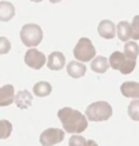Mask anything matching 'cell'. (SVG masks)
Instances as JSON below:
<instances>
[{
	"label": "cell",
	"mask_w": 139,
	"mask_h": 146,
	"mask_svg": "<svg viewBox=\"0 0 139 146\" xmlns=\"http://www.w3.org/2000/svg\"><path fill=\"white\" fill-rule=\"evenodd\" d=\"M57 116L63 124L64 133L70 134H81L87 128V120L85 117V115H82L79 111L72 108H62L59 109Z\"/></svg>",
	"instance_id": "1"
},
{
	"label": "cell",
	"mask_w": 139,
	"mask_h": 146,
	"mask_svg": "<svg viewBox=\"0 0 139 146\" xmlns=\"http://www.w3.org/2000/svg\"><path fill=\"white\" fill-rule=\"evenodd\" d=\"M112 107L107 101H95L86 108V120L104 121L112 116Z\"/></svg>",
	"instance_id": "2"
},
{
	"label": "cell",
	"mask_w": 139,
	"mask_h": 146,
	"mask_svg": "<svg viewBox=\"0 0 139 146\" xmlns=\"http://www.w3.org/2000/svg\"><path fill=\"white\" fill-rule=\"evenodd\" d=\"M42 30L41 27L36 23H27L21 29V40L23 45L29 46V48H34L37 46L41 41H42Z\"/></svg>",
	"instance_id": "3"
},
{
	"label": "cell",
	"mask_w": 139,
	"mask_h": 146,
	"mask_svg": "<svg viewBox=\"0 0 139 146\" xmlns=\"http://www.w3.org/2000/svg\"><path fill=\"white\" fill-rule=\"evenodd\" d=\"M74 57L76 60H79V63H86V62H91L95 57V48L93 42L86 37L79 38V41L76 42L75 48H74Z\"/></svg>",
	"instance_id": "4"
},
{
	"label": "cell",
	"mask_w": 139,
	"mask_h": 146,
	"mask_svg": "<svg viewBox=\"0 0 139 146\" xmlns=\"http://www.w3.org/2000/svg\"><path fill=\"white\" fill-rule=\"evenodd\" d=\"M108 63H109V66L112 68L120 71L121 74H131L134 71V68H135V66H136V62L126 57L123 52H119V51L113 52L111 55V57L108 59Z\"/></svg>",
	"instance_id": "5"
},
{
	"label": "cell",
	"mask_w": 139,
	"mask_h": 146,
	"mask_svg": "<svg viewBox=\"0 0 139 146\" xmlns=\"http://www.w3.org/2000/svg\"><path fill=\"white\" fill-rule=\"evenodd\" d=\"M64 139V131L60 128H48L41 133L40 142L42 146H53Z\"/></svg>",
	"instance_id": "6"
},
{
	"label": "cell",
	"mask_w": 139,
	"mask_h": 146,
	"mask_svg": "<svg viewBox=\"0 0 139 146\" xmlns=\"http://www.w3.org/2000/svg\"><path fill=\"white\" fill-rule=\"evenodd\" d=\"M25 63L34 70H41V67L46 63V57L38 49H29L25 55Z\"/></svg>",
	"instance_id": "7"
},
{
	"label": "cell",
	"mask_w": 139,
	"mask_h": 146,
	"mask_svg": "<svg viewBox=\"0 0 139 146\" xmlns=\"http://www.w3.org/2000/svg\"><path fill=\"white\" fill-rule=\"evenodd\" d=\"M46 64H48V68L52 71L62 70L66 66V56L62 52H52L46 60Z\"/></svg>",
	"instance_id": "8"
},
{
	"label": "cell",
	"mask_w": 139,
	"mask_h": 146,
	"mask_svg": "<svg viewBox=\"0 0 139 146\" xmlns=\"http://www.w3.org/2000/svg\"><path fill=\"white\" fill-rule=\"evenodd\" d=\"M14 101H15V104H17V107L19 109H27L32 105L33 94L29 90H19L14 97Z\"/></svg>",
	"instance_id": "9"
},
{
	"label": "cell",
	"mask_w": 139,
	"mask_h": 146,
	"mask_svg": "<svg viewBox=\"0 0 139 146\" xmlns=\"http://www.w3.org/2000/svg\"><path fill=\"white\" fill-rule=\"evenodd\" d=\"M98 34L101 36L102 38H107V40H111L116 36V26L112 21H108V19H104L100 22L98 25Z\"/></svg>",
	"instance_id": "10"
},
{
	"label": "cell",
	"mask_w": 139,
	"mask_h": 146,
	"mask_svg": "<svg viewBox=\"0 0 139 146\" xmlns=\"http://www.w3.org/2000/svg\"><path fill=\"white\" fill-rule=\"evenodd\" d=\"M15 92H14L13 85H6L0 88V107H7L14 102Z\"/></svg>",
	"instance_id": "11"
},
{
	"label": "cell",
	"mask_w": 139,
	"mask_h": 146,
	"mask_svg": "<svg viewBox=\"0 0 139 146\" xmlns=\"http://www.w3.org/2000/svg\"><path fill=\"white\" fill-rule=\"evenodd\" d=\"M120 92L124 97H132L135 100L139 98V85L135 81H130V82H124L120 86Z\"/></svg>",
	"instance_id": "12"
},
{
	"label": "cell",
	"mask_w": 139,
	"mask_h": 146,
	"mask_svg": "<svg viewBox=\"0 0 139 146\" xmlns=\"http://www.w3.org/2000/svg\"><path fill=\"white\" fill-rule=\"evenodd\" d=\"M15 15V8L10 1H0V21L8 22Z\"/></svg>",
	"instance_id": "13"
},
{
	"label": "cell",
	"mask_w": 139,
	"mask_h": 146,
	"mask_svg": "<svg viewBox=\"0 0 139 146\" xmlns=\"http://www.w3.org/2000/svg\"><path fill=\"white\" fill-rule=\"evenodd\" d=\"M86 66L83 63H79V62H71V63L67 64V72H68L70 76L72 78H82L85 74H86Z\"/></svg>",
	"instance_id": "14"
},
{
	"label": "cell",
	"mask_w": 139,
	"mask_h": 146,
	"mask_svg": "<svg viewBox=\"0 0 139 146\" xmlns=\"http://www.w3.org/2000/svg\"><path fill=\"white\" fill-rule=\"evenodd\" d=\"M109 68V63H108V59L104 56H95L91 60V70L97 72V74H104L107 72Z\"/></svg>",
	"instance_id": "15"
},
{
	"label": "cell",
	"mask_w": 139,
	"mask_h": 146,
	"mask_svg": "<svg viewBox=\"0 0 139 146\" xmlns=\"http://www.w3.org/2000/svg\"><path fill=\"white\" fill-rule=\"evenodd\" d=\"M117 37L120 38L121 41L127 42L131 38V25L127 21H121L117 23Z\"/></svg>",
	"instance_id": "16"
},
{
	"label": "cell",
	"mask_w": 139,
	"mask_h": 146,
	"mask_svg": "<svg viewBox=\"0 0 139 146\" xmlns=\"http://www.w3.org/2000/svg\"><path fill=\"white\" fill-rule=\"evenodd\" d=\"M33 93L38 97H46L52 93V85L49 82H45V81L37 82L33 86Z\"/></svg>",
	"instance_id": "17"
},
{
	"label": "cell",
	"mask_w": 139,
	"mask_h": 146,
	"mask_svg": "<svg viewBox=\"0 0 139 146\" xmlns=\"http://www.w3.org/2000/svg\"><path fill=\"white\" fill-rule=\"evenodd\" d=\"M139 53V46L135 41H127L124 45V56L131 59L134 62H136V57Z\"/></svg>",
	"instance_id": "18"
},
{
	"label": "cell",
	"mask_w": 139,
	"mask_h": 146,
	"mask_svg": "<svg viewBox=\"0 0 139 146\" xmlns=\"http://www.w3.org/2000/svg\"><path fill=\"white\" fill-rule=\"evenodd\" d=\"M13 133V124L8 120H0V139H7Z\"/></svg>",
	"instance_id": "19"
},
{
	"label": "cell",
	"mask_w": 139,
	"mask_h": 146,
	"mask_svg": "<svg viewBox=\"0 0 139 146\" xmlns=\"http://www.w3.org/2000/svg\"><path fill=\"white\" fill-rule=\"evenodd\" d=\"M128 115L132 120H139V100H134L128 107Z\"/></svg>",
	"instance_id": "20"
},
{
	"label": "cell",
	"mask_w": 139,
	"mask_h": 146,
	"mask_svg": "<svg viewBox=\"0 0 139 146\" xmlns=\"http://www.w3.org/2000/svg\"><path fill=\"white\" fill-rule=\"evenodd\" d=\"M131 25V38L134 40H138L139 38V17H134V21L132 23H130Z\"/></svg>",
	"instance_id": "21"
},
{
	"label": "cell",
	"mask_w": 139,
	"mask_h": 146,
	"mask_svg": "<svg viewBox=\"0 0 139 146\" xmlns=\"http://www.w3.org/2000/svg\"><path fill=\"white\" fill-rule=\"evenodd\" d=\"M11 51V42L6 37H0V55H6Z\"/></svg>",
	"instance_id": "22"
},
{
	"label": "cell",
	"mask_w": 139,
	"mask_h": 146,
	"mask_svg": "<svg viewBox=\"0 0 139 146\" xmlns=\"http://www.w3.org/2000/svg\"><path fill=\"white\" fill-rule=\"evenodd\" d=\"M86 145V139L81 137V135H72L68 141V146H85Z\"/></svg>",
	"instance_id": "23"
},
{
	"label": "cell",
	"mask_w": 139,
	"mask_h": 146,
	"mask_svg": "<svg viewBox=\"0 0 139 146\" xmlns=\"http://www.w3.org/2000/svg\"><path fill=\"white\" fill-rule=\"evenodd\" d=\"M85 146H98V145H97L93 139H89V141H86V145Z\"/></svg>",
	"instance_id": "24"
}]
</instances>
